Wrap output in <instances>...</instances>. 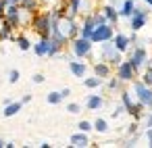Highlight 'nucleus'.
Listing matches in <instances>:
<instances>
[{
    "label": "nucleus",
    "instance_id": "23",
    "mask_svg": "<svg viewBox=\"0 0 152 148\" xmlns=\"http://www.w3.org/2000/svg\"><path fill=\"white\" fill-rule=\"evenodd\" d=\"M9 79H11V84H15V81L19 79V71H15V69H13V71H11V75H9Z\"/></svg>",
    "mask_w": 152,
    "mask_h": 148
},
{
    "label": "nucleus",
    "instance_id": "14",
    "mask_svg": "<svg viewBox=\"0 0 152 148\" xmlns=\"http://www.w3.org/2000/svg\"><path fill=\"white\" fill-rule=\"evenodd\" d=\"M98 106H102V98H100V96H92V98L88 100V108L94 111V108H98Z\"/></svg>",
    "mask_w": 152,
    "mask_h": 148
},
{
    "label": "nucleus",
    "instance_id": "8",
    "mask_svg": "<svg viewBox=\"0 0 152 148\" xmlns=\"http://www.w3.org/2000/svg\"><path fill=\"white\" fill-rule=\"evenodd\" d=\"M71 144H73V146H88L86 131H83V133H73V136H71Z\"/></svg>",
    "mask_w": 152,
    "mask_h": 148
},
{
    "label": "nucleus",
    "instance_id": "13",
    "mask_svg": "<svg viewBox=\"0 0 152 148\" xmlns=\"http://www.w3.org/2000/svg\"><path fill=\"white\" fill-rule=\"evenodd\" d=\"M21 111V102H15V104H7V108H4V115L7 117H13L15 113H19Z\"/></svg>",
    "mask_w": 152,
    "mask_h": 148
},
{
    "label": "nucleus",
    "instance_id": "28",
    "mask_svg": "<svg viewBox=\"0 0 152 148\" xmlns=\"http://www.w3.org/2000/svg\"><path fill=\"white\" fill-rule=\"evenodd\" d=\"M146 2H150V4H152V0H146Z\"/></svg>",
    "mask_w": 152,
    "mask_h": 148
},
{
    "label": "nucleus",
    "instance_id": "26",
    "mask_svg": "<svg viewBox=\"0 0 152 148\" xmlns=\"http://www.w3.org/2000/svg\"><path fill=\"white\" fill-rule=\"evenodd\" d=\"M34 81H36V84H42V81H44V75H34Z\"/></svg>",
    "mask_w": 152,
    "mask_h": 148
},
{
    "label": "nucleus",
    "instance_id": "4",
    "mask_svg": "<svg viewBox=\"0 0 152 148\" xmlns=\"http://www.w3.org/2000/svg\"><path fill=\"white\" fill-rule=\"evenodd\" d=\"M34 25H36V29H38L42 36H48V32H50V19H48L46 15L38 17V19L34 21Z\"/></svg>",
    "mask_w": 152,
    "mask_h": 148
},
{
    "label": "nucleus",
    "instance_id": "16",
    "mask_svg": "<svg viewBox=\"0 0 152 148\" xmlns=\"http://www.w3.org/2000/svg\"><path fill=\"white\" fill-rule=\"evenodd\" d=\"M96 75H98V77L108 75V67H106V65H96Z\"/></svg>",
    "mask_w": 152,
    "mask_h": 148
},
{
    "label": "nucleus",
    "instance_id": "5",
    "mask_svg": "<svg viewBox=\"0 0 152 148\" xmlns=\"http://www.w3.org/2000/svg\"><path fill=\"white\" fill-rule=\"evenodd\" d=\"M119 77H121L123 81L133 77V67H131V63H121V65H119Z\"/></svg>",
    "mask_w": 152,
    "mask_h": 148
},
{
    "label": "nucleus",
    "instance_id": "22",
    "mask_svg": "<svg viewBox=\"0 0 152 148\" xmlns=\"http://www.w3.org/2000/svg\"><path fill=\"white\" fill-rule=\"evenodd\" d=\"M79 129H81V131H90V129H92V123H88V121H81V123H79Z\"/></svg>",
    "mask_w": 152,
    "mask_h": 148
},
{
    "label": "nucleus",
    "instance_id": "9",
    "mask_svg": "<svg viewBox=\"0 0 152 148\" xmlns=\"http://www.w3.org/2000/svg\"><path fill=\"white\" fill-rule=\"evenodd\" d=\"M48 50H50V42L48 40H42V42H38L36 44V54H48Z\"/></svg>",
    "mask_w": 152,
    "mask_h": 148
},
{
    "label": "nucleus",
    "instance_id": "29",
    "mask_svg": "<svg viewBox=\"0 0 152 148\" xmlns=\"http://www.w3.org/2000/svg\"><path fill=\"white\" fill-rule=\"evenodd\" d=\"M2 146H4V144H2V142H0V148H2Z\"/></svg>",
    "mask_w": 152,
    "mask_h": 148
},
{
    "label": "nucleus",
    "instance_id": "11",
    "mask_svg": "<svg viewBox=\"0 0 152 148\" xmlns=\"http://www.w3.org/2000/svg\"><path fill=\"white\" fill-rule=\"evenodd\" d=\"M69 67H71V71H73V75H77V77H81V75H86V65H81V63H71Z\"/></svg>",
    "mask_w": 152,
    "mask_h": 148
},
{
    "label": "nucleus",
    "instance_id": "2",
    "mask_svg": "<svg viewBox=\"0 0 152 148\" xmlns=\"http://www.w3.org/2000/svg\"><path fill=\"white\" fill-rule=\"evenodd\" d=\"M135 92H137V98H140V104H152V90H148L144 84H135Z\"/></svg>",
    "mask_w": 152,
    "mask_h": 148
},
{
    "label": "nucleus",
    "instance_id": "10",
    "mask_svg": "<svg viewBox=\"0 0 152 148\" xmlns=\"http://www.w3.org/2000/svg\"><path fill=\"white\" fill-rule=\"evenodd\" d=\"M92 32H94V19H88L86 25H83V29H81V38H88V40H90Z\"/></svg>",
    "mask_w": 152,
    "mask_h": 148
},
{
    "label": "nucleus",
    "instance_id": "7",
    "mask_svg": "<svg viewBox=\"0 0 152 148\" xmlns=\"http://www.w3.org/2000/svg\"><path fill=\"white\" fill-rule=\"evenodd\" d=\"M144 23H146V17H144V13H142V11H135V15H133V21H131V27H133V29H140V27H144Z\"/></svg>",
    "mask_w": 152,
    "mask_h": 148
},
{
    "label": "nucleus",
    "instance_id": "12",
    "mask_svg": "<svg viewBox=\"0 0 152 148\" xmlns=\"http://www.w3.org/2000/svg\"><path fill=\"white\" fill-rule=\"evenodd\" d=\"M127 44H129V40H127L125 36H117V38H115V48H117V50H125Z\"/></svg>",
    "mask_w": 152,
    "mask_h": 148
},
{
    "label": "nucleus",
    "instance_id": "27",
    "mask_svg": "<svg viewBox=\"0 0 152 148\" xmlns=\"http://www.w3.org/2000/svg\"><path fill=\"white\" fill-rule=\"evenodd\" d=\"M146 136H148V140H150V146H152V129H148V133H146Z\"/></svg>",
    "mask_w": 152,
    "mask_h": 148
},
{
    "label": "nucleus",
    "instance_id": "3",
    "mask_svg": "<svg viewBox=\"0 0 152 148\" xmlns=\"http://www.w3.org/2000/svg\"><path fill=\"white\" fill-rule=\"evenodd\" d=\"M90 48H92V44H90V40H88V38H81V40H77V42L73 44V50H75V54H77V56L88 54V52H90Z\"/></svg>",
    "mask_w": 152,
    "mask_h": 148
},
{
    "label": "nucleus",
    "instance_id": "15",
    "mask_svg": "<svg viewBox=\"0 0 152 148\" xmlns=\"http://www.w3.org/2000/svg\"><path fill=\"white\" fill-rule=\"evenodd\" d=\"M133 13V2H131V0H127V2L123 4V11H121V15H125V17H129Z\"/></svg>",
    "mask_w": 152,
    "mask_h": 148
},
{
    "label": "nucleus",
    "instance_id": "6",
    "mask_svg": "<svg viewBox=\"0 0 152 148\" xmlns=\"http://www.w3.org/2000/svg\"><path fill=\"white\" fill-rule=\"evenodd\" d=\"M144 59H146V52H144L142 48H137V50L133 52V56H131V61H129V63H131V67H133V69H137V67L144 63Z\"/></svg>",
    "mask_w": 152,
    "mask_h": 148
},
{
    "label": "nucleus",
    "instance_id": "17",
    "mask_svg": "<svg viewBox=\"0 0 152 148\" xmlns=\"http://www.w3.org/2000/svg\"><path fill=\"white\" fill-rule=\"evenodd\" d=\"M61 98H63V96H61L58 92H50V94H48V102H50V104H56V102H61Z\"/></svg>",
    "mask_w": 152,
    "mask_h": 148
},
{
    "label": "nucleus",
    "instance_id": "20",
    "mask_svg": "<svg viewBox=\"0 0 152 148\" xmlns=\"http://www.w3.org/2000/svg\"><path fill=\"white\" fill-rule=\"evenodd\" d=\"M86 86H88V88H96V86H100V77H92V79H86Z\"/></svg>",
    "mask_w": 152,
    "mask_h": 148
},
{
    "label": "nucleus",
    "instance_id": "21",
    "mask_svg": "<svg viewBox=\"0 0 152 148\" xmlns=\"http://www.w3.org/2000/svg\"><path fill=\"white\" fill-rule=\"evenodd\" d=\"M19 48H21V50H27V48H29V40H27V38H19Z\"/></svg>",
    "mask_w": 152,
    "mask_h": 148
},
{
    "label": "nucleus",
    "instance_id": "18",
    "mask_svg": "<svg viewBox=\"0 0 152 148\" xmlns=\"http://www.w3.org/2000/svg\"><path fill=\"white\" fill-rule=\"evenodd\" d=\"M104 15H106V19H110V21H115V19H117V13H115V9H113V7H106V9H104Z\"/></svg>",
    "mask_w": 152,
    "mask_h": 148
},
{
    "label": "nucleus",
    "instance_id": "19",
    "mask_svg": "<svg viewBox=\"0 0 152 148\" xmlns=\"http://www.w3.org/2000/svg\"><path fill=\"white\" fill-rule=\"evenodd\" d=\"M94 127H96L98 131H106V127H108V125H106V121H104V119H98V121L94 123Z\"/></svg>",
    "mask_w": 152,
    "mask_h": 148
},
{
    "label": "nucleus",
    "instance_id": "25",
    "mask_svg": "<svg viewBox=\"0 0 152 148\" xmlns=\"http://www.w3.org/2000/svg\"><path fill=\"white\" fill-rule=\"evenodd\" d=\"M144 81L152 86V69H148V71H146V77H144Z\"/></svg>",
    "mask_w": 152,
    "mask_h": 148
},
{
    "label": "nucleus",
    "instance_id": "24",
    "mask_svg": "<svg viewBox=\"0 0 152 148\" xmlns=\"http://www.w3.org/2000/svg\"><path fill=\"white\" fill-rule=\"evenodd\" d=\"M67 111L75 115V113H79V104H69V106H67Z\"/></svg>",
    "mask_w": 152,
    "mask_h": 148
},
{
    "label": "nucleus",
    "instance_id": "1",
    "mask_svg": "<svg viewBox=\"0 0 152 148\" xmlns=\"http://www.w3.org/2000/svg\"><path fill=\"white\" fill-rule=\"evenodd\" d=\"M110 36H113V29H110L108 25L100 23L98 27H94V32H92L90 40H92V42H104V40H108Z\"/></svg>",
    "mask_w": 152,
    "mask_h": 148
}]
</instances>
